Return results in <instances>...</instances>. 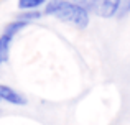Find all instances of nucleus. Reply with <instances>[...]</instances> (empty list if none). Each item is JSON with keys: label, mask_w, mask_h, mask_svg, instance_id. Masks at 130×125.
I'll return each mask as SVG.
<instances>
[{"label": "nucleus", "mask_w": 130, "mask_h": 125, "mask_svg": "<svg viewBox=\"0 0 130 125\" xmlns=\"http://www.w3.org/2000/svg\"><path fill=\"white\" fill-rule=\"evenodd\" d=\"M44 15L56 16L76 28H86L89 25V12L73 0H48L44 5Z\"/></svg>", "instance_id": "1"}, {"label": "nucleus", "mask_w": 130, "mask_h": 125, "mask_svg": "<svg viewBox=\"0 0 130 125\" xmlns=\"http://www.w3.org/2000/svg\"><path fill=\"white\" fill-rule=\"evenodd\" d=\"M122 2L124 0H92L91 12H94L97 16H102V18H112L119 15Z\"/></svg>", "instance_id": "2"}, {"label": "nucleus", "mask_w": 130, "mask_h": 125, "mask_svg": "<svg viewBox=\"0 0 130 125\" xmlns=\"http://www.w3.org/2000/svg\"><path fill=\"white\" fill-rule=\"evenodd\" d=\"M0 100L3 102H8L12 105H25L26 104V99L18 92L15 91L13 87L7 86V84H0Z\"/></svg>", "instance_id": "3"}, {"label": "nucleus", "mask_w": 130, "mask_h": 125, "mask_svg": "<svg viewBox=\"0 0 130 125\" xmlns=\"http://www.w3.org/2000/svg\"><path fill=\"white\" fill-rule=\"evenodd\" d=\"M12 36L5 35L3 33L2 36H0V64L7 63L10 58V46H12Z\"/></svg>", "instance_id": "4"}, {"label": "nucleus", "mask_w": 130, "mask_h": 125, "mask_svg": "<svg viewBox=\"0 0 130 125\" xmlns=\"http://www.w3.org/2000/svg\"><path fill=\"white\" fill-rule=\"evenodd\" d=\"M48 0H18V8L22 12L25 10H38L40 7L46 5Z\"/></svg>", "instance_id": "5"}, {"label": "nucleus", "mask_w": 130, "mask_h": 125, "mask_svg": "<svg viewBox=\"0 0 130 125\" xmlns=\"http://www.w3.org/2000/svg\"><path fill=\"white\" fill-rule=\"evenodd\" d=\"M26 25H28V23H26V22H22V20H15V22H10L8 25L5 26V31H3V33L13 38V36H15L17 33H20V31H22V30L25 28Z\"/></svg>", "instance_id": "6"}, {"label": "nucleus", "mask_w": 130, "mask_h": 125, "mask_svg": "<svg viewBox=\"0 0 130 125\" xmlns=\"http://www.w3.org/2000/svg\"><path fill=\"white\" fill-rule=\"evenodd\" d=\"M40 16H41V12H38V10H25V12H22L18 15V20L31 23V22H36Z\"/></svg>", "instance_id": "7"}, {"label": "nucleus", "mask_w": 130, "mask_h": 125, "mask_svg": "<svg viewBox=\"0 0 130 125\" xmlns=\"http://www.w3.org/2000/svg\"><path fill=\"white\" fill-rule=\"evenodd\" d=\"M74 3H77L79 7L86 8L87 12H91V7H92V0H73Z\"/></svg>", "instance_id": "8"}, {"label": "nucleus", "mask_w": 130, "mask_h": 125, "mask_svg": "<svg viewBox=\"0 0 130 125\" xmlns=\"http://www.w3.org/2000/svg\"><path fill=\"white\" fill-rule=\"evenodd\" d=\"M128 2H130V0H128Z\"/></svg>", "instance_id": "9"}]
</instances>
